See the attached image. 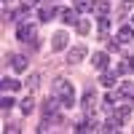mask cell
<instances>
[{"label":"cell","instance_id":"8992f818","mask_svg":"<svg viewBox=\"0 0 134 134\" xmlns=\"http://www.w3.org/2000/svg\"><path fill=\"white\" fill-rule=\"evenodd\" d=\"M11 67H14V70L16 72H24L27 70V57H24V54H11Z\"/></svg>","mask_w":134,"mask_h":134},{"label":"cell","instance_id":"44dd1931","mask_svg":"<svg viewBox=\"0 0 134 134\" xmlns=\"http://www.w3.org/2000/svg\"><path fill=\"white\" fill-rule=\"evenodd\" d=\"M75 8L78 11H91V3L88 0H75Z\"/></svg>","mask_w":134,"mask_h":134},{"label":"cell","instance_id":"52a82bcc","mask_svg":"<svg viewBox=\"0 0 134 134\" xmlns=\"http://www.w3.org/2000/svg\"><path fill=\"white\" fill-rule=\"evenodd\" d=\"M91 64L97 67V70H102V72H105V70H107V64H110V59H107V54H105V51H97V54H94V59H91Z\"/></svg>","mask_w":134,"mask_h":134},{"label":"cell","instance_id":"4fadbf2b","mask_svg":"<svg viewBox=\"0 0 134 134\" xmlns=\"http://www.w3.org/2000/svg\"><path fill=\"white\" fill-rule=\"evenodd\" d=\"M3 88H5V91H19L21 81H16V78H3Z\"/></svg>","mask_w":134,"mask_h":134},{"label":"cell","instance_id":"83f0119b","mask_svg":"<svg viewBox=\"0 0 134 134\" xmlns=\"http://www.w3.org/2000/svg\"><path fill=\"white\" fill-rule=\"evenodd\" d=\"M131 24H134V14H131Z\"/></svg>","mask_w":134,"mask_h":134},{"label":"cell","instance_id":"e0dca14e","mask_svg":"<svg viewBox=\"0 0 134 134\" xmlns=\"http://www.w3.org/2000/svg\"><path fill=\"white\" fill-rule=\"evenodd\" d=\"M21 110H24V113L30 115V113H32V110H35V99H32V97H27V99H24V102H21Z\"/></svg>","mask_w":134,"mask_h":134},{"label":"cell","instance_id":"7402d4cb","mask_svg":"<svg viewBox=\"0 0 134 134\" xmlns=\"http://www.w3.org/2000/svg\"><path fill=\"white\" fill-rule=\"evenodd\" d=\"M75 27H78V32H81V35H86V32L91 30V24H88V21H78Z\"/></svg>","mask_w":134,"mask_h":134},{"label":"cell","instance_id":"484cf974","mask_svg":"<svg viewBox=\"0 0 134 134\" xmlns=\"http://www.w3.org/2000/svg\"><path fill=\"white\" fill-rule=\"evenodd\" d=\"M38 3H40V0H24V5H30V8H32V5H38Z\"/></svg>","mask_w":134,"mask_h":134},{"label":"cell","instance_id":"603a6c76","mask_svg":"<svg viewBox=\"0 0 134 134\" xmlns=\"http://www.w3.org/2000/svg\"><path fill=\"white\" fill-rule=\"evenodd\" d=\"M129 113H131V105H124V107H121V110H118V115H121V118H124V121L129 118Z\"/></svg>","mask_w":134,"mask_h":134},{"label":"cell","instance_id":"6da1fadb","mask_svg":"<svg viewBox=\"0 0 134 134\" xmlns=\"http://www.w3.org/2000/svg\"><path fill=\"white\" fill-rule=\"evenodd\" d=\"M54 94L62 99V107H72V105H75V91H72V83H70V81H64V78H59V81L54 83Z\"/></svg>","mask_w":134,"mask_h":134},{"label":"cell","instance_id":"9a60e30c","mask_svg":"<svg viewBox=\"0 0 134 134\" xmlns=\"http://www.w3.org/2000/svg\"><path fill=\"white\" fill-rule=\"evenodd\" d=\"M99 83H102V86H107V88H113L115 86V72H102V78H99Z\"/></svg>","mask_w":134,"mask_h":134},{"label":"cell","instance_id":"7c38bea8","mask_svg":"<svg viewBox=\"0 0 134 134\" xmlns=\"http://www.w3.org/2000/svg\"><path fill=\"white\" fill-rule=\"evenodd\" d=\"M67 46V35H64V32H57V35H54V43H51V48L54 51H62Z\"/></svg>","mask_w":134,"mask_h":134},{"label":"cell","instance_id":"f1b7e54d","mask_svg":"<svg viewBox=\"0 0 134 134\" xmlns=\"http://www.w3.org/2000/svg\"><path fill=\"white\" fill-rule=\"evenodd\" d=\"M43 3H51V0H43Z\"/></svg>","mask_w":134,"mask_h":134},{"label":"cell","instance_id":"d4e9b609","mask_svg":"<svg viewBox=\"0 0 134 134\" xmlns=\"http://www.w3.org/2000/svg\"><path fill=\"white\" fill-rule=\"evenodd\" d=\"M38 81H40L38 75H30V88H35V86H38Z\"/></svg>","mask_w":134,"mask_h":134},{"label":"cell","instance_id":"ffe728a7","mask_svg":"<svg viewBox=\"0 0 134 134\" xmlns=\"http://www.w3.org/2000/svg\"><path fill=\"white\" fill-rule=\"evenodd\" d=\"M14 105H16V102H14V99H11L8 94L3 97V102H0V107H3V113H8V110H11V107H14Z\"/></svg>","mask_w":134,"mask_h":134},{"label":"cell","instance_id":"ba28073f","mask_svg":"<svg viewBox=\"0 0 134 134\" xmlns=\"http://www.w3.org/2000/svg\"><path fill=\"white\" fill-rule=\"evenodd\" d=\"M78 8H62V21L64 24H78Z\"/></svg>","mask_w":134,"mask_h":134},{"label":"cell","instance_id":"7a4b0ae2","mask_svg":"<svg viewBox=\"0 0 134 134\" xmlns=\"http://www.w3.org/2000/svg\"><path fill=\"white\" fill-rule=\"evenodd\" d=\"M59 102H62V99L57 97V94H51L48 99H46V102H43V115H51V118H57V110H59Z\"/></svg>","mask_w":134,"mask_h":134},{"label":"cell","instance_id":"f546056e","mask_svg":"<svg viewBox=\"0 0 134 134\" xmlns=\"http://www.w3.org/2000/svg\"><path fill=\"white\" fill-rule=\"evenodd\" d=\"M5 3H8V0H5Z\"/></svg>","mask_w":134,"mask_h":134},{"label":"cell","instance_id":"277c9868","mask_svg":"<svg viewBox=\"0 0 134 134\" xmlns=\"http://www.w3.org/2000/svg\"><path fill=\"white\" fill-rule=\"evenodd\" d=\"M91 14L99 19V16H107L110 14V0H97V3H91Z\"/></svg>","mask_w":134,"mask_h":134},{"label":"cell","instance_id":"d6986e66","mask_svg":"<svg viewBox=\"0 0 134 134\" xmlns=\"http://www.w3.org/2000/svg\"><path fill=\"white\" fill-rule=\"evenodd\" d=\"M121 97H131L134 99V83H124L121 86Z\"/></svg>","mask_w":134,"mask_h":134},{"label":"cell","instance_id":"30bf717a","mask_svg":"<svg viewBox=\"0 0 134 134\" xmlns=\"http://www.w3.org/2000/svg\"><path fill=\"white\" fill-rule=\"evenodd\" d=\"M121 126H124V118H121V115H113V118H107V124L102 126V131H118Z\"/></svg>","mask_w":134,"mask_h":134},{"label":"cell","instance_id":"2e32d148","mask_svg":"<svg viewBox=\"0 0 134 134\" xmlns=\"http://www.w3.org/2000/svg\"><path fill=\"white\" fill-rule=\"evenodd\" d=\"M94 129H97L94 121H78V126H75V131H94Z\"/></svg>","mask_w":134,"mask_h":134},{"label":"cell","instance_id":"4316f807","mask_svg":"<svg viewBox=\"0 0 134 134\" xmlns=\"http://www.w3.org/2000/svg\"><path fill=\"white\" fill-rule=\"evenodd\" d=\"M126 62H129V70H131V72H134V57H129V59H126Z\"/></svg>","mask_w":134,"mask_h":134},{"label":"cell","instance_id":"3957f363","mask_svg":"<svg viewBox=\"0 0 134 134\" xmlns=\"http://www.w3.org/2000/svg\"><path fill=\"white\" fill-rule=\"evenodd\" d=\"M16 38H19V40H24V43H30V40H35V43H38V38H35V27L27 24V21H24V24H19Z\"/></svg>","mask_w":134,"mask_h":134},{"label":"cell","instance_id":"8fae6325","mask_svg":"<svg viewBox=\"0 0 134 134\" xmlns=\"http://www.w3.org/2000/svg\"><path fill=\"white\" fill-rule=\"evenodd\" d=\"M118 40H121V43H129V40H134V30H131L129 24H124V27L118 30Z\"/></svg>","mask_w":134,"mask_h":134},{"label":"cell","instance_id":"ac0fdd59","mask_svg":"<svg viewBox=\"0 0 134 134\" xmlns=\"http://www.w3.org/2000/svg\"><path fill=\"white\" fill-rule=\"evenodd\" d=\"M131 5H134V0H124V3L118 5V14H121V16H126L129 11H131Z\"/></svg>","mask_w":134,"mask_h":134},{"label":"cell","instance_id":"cb8c5ba5","mask_svg":"<svg viewBox=\"0 0 134 134\" xmlns=\"http://www.w3.org/2000/svg\"><path fill=\"white\" fill-rule=\"evenodd\" d=\"M107 51H121V43H115V40H107Z\"/></svg>","mask_w":134,"mask_h":134},{"label":"cell","instance_id":"5bb4252c","mask_svg":"<svg viewBox=\"0 0 134 134\" xmlns=\"http://www.w3.org/2000/svg\"><path fill=\"white\" fill-rule=\"evenodd\" d=\"M94 102H97V94H94V91H86V94H83V107H86V113H91V110H94Z\"/></svg>","mask_w":134,"mask_h":134},{"label":"cell","instance_id":"5b68a950","mask_svg":"<svg viewBox=\"0 0 134 134\" xmlns=\"http://www.w3.org/2000/svg\"><path fill=\"white\" fill-rule=\"evenodd\" d=\"M86 46H75V48H70V54H67V64H78L83 57H86Z\"/></svg>","mask_w":134,"mask_h":134},{"label":"cell","instance_id":"9c48e42d","mask_svg":"<svg viewBox=\"0 0 134 134\" xmlns=\"http://www.w3.org/2000/svg\"><path fill=\"white\" fill-rule=\"evenodd\" d=\"M54 14H57V8H54L51 3H46V5L38 11V21H51V16H54Z\"/></svg>","mask_w":134,"mask_h":134}]
</instances>
